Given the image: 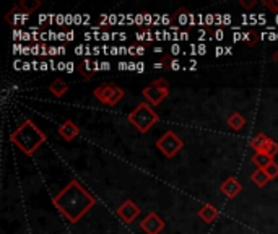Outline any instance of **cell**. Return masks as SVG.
<instances>
[{
	"mask_svg": "<svg viewBox=\"0 0 278 234\" xmlns=\"http://www.w3.org/2000/svg\"><path fill=\"white\" fill-rule=\"evenodd\" d=\"M54 206L68 223H78L91 208L96 205L94 198L78 180H70L54 197Z\"/></svg>",
	"mask_w": 278,
	"mask_h": 234,
	"instance_id": "obj_1",
	"label": "cell"
},
{
	"mask_svg": "<svg viewBox=\"0 0 278 234\" xmlns=\"http://www.w3.org/2000/svg\"><path fill=\"white\" fill-rule=\"evenodd\" d=\"M10 142L21 150L26 156H33L39 146L47 142V135L42 128L30 119H24L23 122L10 134Z\"/></svg>",
	"mask_w": 278,
	"mask_h": 234,
	"instance_id": "obj_2",
	"label": "cell"
},
{
	"mask_svg": "<svg viewBox=\"0 0 278 234\" xmlns=\"http://www.w3.org/2000/svg\"><path fill=\"white\" fill-rule=\"evenodd\" d=\"M127 120L140 134H146L160 120V116H158V112L153 109L150 102H140V104H137V108L129 114Z\"/></svg>",
	"mask_w": 278,
	"mask_h": 234,
	"instance_id": "obj_3",
	"label": "cell"
},
{
	"mask_svg": "<svg viewBox=\"0 0 278 234\" xmlns=\"http://www.w3.org/2000/svg\"><path fill=\"white\" fill-rule=\"evenodd\" d=\"M142 94L151 106H160V104L169 96V83L166 78L153 80L148 86H145L142 90Z\"/></svg>",
	"mask_w": 278,
	"mask_h": 234,
	"instance_id": "obj_4",
	"label": "cell"
},
{
	"mask_svg": "<svg viewBox=\"0 0 278 234\" xmlns=\"http://www.w3.org/2000/svg\"><path fill=\"white\" fill-rule=\"evenodd\" d=\"M156 148L166 156V158H174V156L184 148V142H182V138L178 137V134H174L172 130H168V132H164L158 140H156Z\"/></svg>",
	"mask_w": 278,
	"mask_h": 234,
	"instance_id": "obj_5",
	"label": "cell"
},
{
	"mask_svg": "<svg viewBox=\"0 0 278 234\" xmlns=\"http://www.w3.org/2000/svg\"><path fill=\"white\" fill-rule=\"evenodd\" d=\"M140 206H138L134 200H124L122 203L119 205V208L116 210V215L119 216L120 220H122L125 224H132L137 218L138 215H140Z\"/></svg>",
	"mask_w": 278,
	"mask_h": 234,
	"instance_id": "obj_6",
	"label": "cell"
},
{
	"mask_svg": "<svg viewBox=\"0 0 278 234\" xmlns=\"http://www.w3.org/2000/svg\"><path fill=\"white\" fill-rule=\"evenodd\" d=\"M140 228L145 234H160L164 229V220L155 212H150L140 221Z\"/></svg>",
	"mask_w": 278,
	"mask_h": 234,
	"instance_id": "obj_7",
	"label": "cell"
},
{
	"mask_svg": "<svg viewBox=\"0 0 278 234\" xmlns=\"http://www.w3.org/2000/svg\"><path fill=\"white\" fill-rule=\"evenodd\" d=\"M77 68H78V73H80L85 80H91V78H94V75L101 70V64L96 62V60H91L90 57H85L78 62Z\"/></svg>",
	"mask_w": 278,
	"mask_h": 234,
	"instance_id": "obj_8",
	"label": "cell"
},
{
	"mask_svg": "<svg viewBox=\"0 0 278 234\" xmlns=\"http://www.w3.org/2000/svg\"><path fill=\"white\" fill-rule=\"evenodd\" d=\"M220 190H221V194H224L228 198H236L242 192V184L236 177L230 176L221 182Z\"/></svg>",
	"mask_w": 278,
	"mask_h": 234,
	"instance_id": "obj_9",
	"label": "cell"
},
{
	"mask_svg": "<svg viewBox=\"0 0 278 234\" xmlns=\"http://www.w3.org/2000/svg\"><path fill=\"white\" fill-rule=\"evenodd\" d=\"M57 134L62 137L65 142H72L78 135H80V127H78L73 120H65V122H62L59 125Z\"/></svg>",
	"mask_w": 278,
	"mask_h": 234,
	"instance_id": "obj_10",
	"label": "cell"
},
{
	"mask_svg": "<svg viewBox=\"0 0 278 234\" xmlns=\"http://www.w3.org/2000/svg\"><path fill=\"white\" fill-rule=\"evenodd\" d=\"M116 88H117V85H114V83H103V85L96 86V88L93 90V96L96 98L99 102L106 104V106H108V102L112 98V94H114Z\"/></svg>",
	"mask_w": 278,
	"mask_h": 234,
	"instance_id": "obj_11",
	"label": "cell"
},
{
	"mask_svg": "<svg viewBox=\"0 0 278 234\" xmlns=\"http://www.w3.org/2000/svg\"><path fill=\"white\" fill-rule=\"evenodd\" d=\"M198 218H200L202 221H205L207 224H210V223H213L216 218L220 216V212H218V208H216L215 205H212V203H205L200 210H198Z\"/></svg>",
	"mask_w": 278,
	"mask_h": 234,
	"instance_id": "obj_12",
	"label": "cell"
},
{
	"mask_svg": "<svg viewBox=\"0 0 278 234\" xmlns=\"http://www.w3.org/2000/svg\"><path fill=\"white\" fill-rule=\"evenodd\" d=\"M28 16H30V15L23 13V12H21V8H20L18 5H15V7L10 8V10H8V13L5 15V21H7L8 24L15 26V24H21V23H24L26 20H28Z\"/></svg>",
	"mask_w": 278,
	"mask_h": 234,
	"instance_id": "obj_13",
	"label": "cell"
},
{
	"mask_svg": "<svg viewBox=\"0 0 278 234\" xmlns=\"http://www.w3.org/2000/svg\"><path fill=\"white\" fill-rule=\"evenodd\" d=\"M135 38H137L138 44H151V42L155 41V33L151 31V28H148V26L140 24L138 26Z\"/></svg>",
	"mask_w": 278,
	"mask_h": 234,
	"instance_id": "obj_14",
	"label": "cell"
},
{
	"mask_svg": "<svg viewBox=\"0 0 278 234\" xmlns=\"http://www.w3.org/2000/svg\"><path fill=\"white\" fill-rule=\"evenodd\" d=\"M49 91H50L52 96L62 98L64 94H67V91H68V85L65 80H62V78H56V80L49 85Z\"/></svg>",
	"mask_w": 278,
	"mask_h": 234,
	"instance_id": "obj_15",
	"label": "cell"
},
{
	"mask_svg": "<svg viewBox=\"0 0 278 234\" xmlns=\"http://www.w3.org/2000/svg\"><path fill=\"white\" fill-rule=\"evenodd\" d=\"M226 124L234 132H239V130L246 125V117L241 114V112H233V114L226 119Z\"/></svg>",
	"mask_w": 278,
	"mask_h": 234,
	"instance_id": "obj_16",
	"label": "cell"
},
{
	"mask_svg": "<svg viewBox=\"0 0 278 234\" xmlns=\"http://www.w3.org/2000/svg\"><path fill=\"white\" fill-rule=\"evenodd\" d=\"M16 5L21 8L23 13L30 15V13H34L41 7V0H20Z\"/></svg>",
	"mask_w": 278,
	"mask_h": 234,
	"instance_id": "obj_17",
	"label": "cell"
},
{
	"mask_svg": "<svg viewBox=\"0 0 278 234\" xmlns=\"http://www.w3.org/2000/svg\"><path fill=\"white\" fill-rule=\"evenodd\" d=\"M250 180H252L259 189H264L268 184V180H270V179H268V176L265 174L264 169H256L252 174H250Z\"/></svg>",
	"mask_w": 278,
	"mask_h": 234,
	"instance_id": "obj_18",
	"label": "cell"
},
{
	"mask_svg": "<svg viewBox=\"0 0 278 234\" xmlns=\"http://www.w3.org/2000/svg\"><path fill=\"white\" fill-rule=\"evenodd\" d=\"M267 142H268V137L265 134H257L256 137L250 138V148H252L256 153H260Z\"/></svg>",
	"mask_w": 278,
	"mask_h": 234,
	"instance_id": "obj_19",
	"label": "cell"
},
{
	"mask_svg": "<svg viewBox=\"0 0 278 234\" xmlns=\"http://www.w3.org/2000/svg\"><path fill=\"white\" fill-rule=\"evenodd\" d=\"M273 161H275L273 158H270V156H267L264 153H256L252 156V163L257 166V169H265L268 164L273 163Z\"/></svg>",
	"mask_w": 278,
	"mask_h": 234,
	"instance_id": "obj_20",
	"label": "cell"
},
{
	"mask_svg": "<svg viewBox=\"0 0 278 234\" xmlns=\"http://www.w3.org/2000/svg\"><path fill=\"white\" fill-rule=\"evenodd\" d=\"M174 56L172 54H164L158 62L155 64V68H164V70H171V65L174 62Z\"/></svg>",
	"mask_w": 278,
	"mask_h": 234,
	"instance_id": "obj_21",
	"label": "cell"
},
{
	"mask_svg": "<svg viewBox=\"0 0 278 234\" xmlns=\"http://www.w3.org/2000/svg\"><path fill=\"white\" fill-rule=\"evenodd\" d=\"M260 153L270 156V158H275V156L278 154V143L275 140H272V138H268V142L265 143V146H264Z\"/></svg>",
	"mask_w": 278,
	"mask_h": 234,
	"instance_id": "obj_22",
	"label": "cell"
},
{
	"mask_svg": "<svg viewBox=\"0 0 278 234\" xmlns=\"http://www.w3.org/2000/svg\"><path fill=\"white\" fill-rule=\"evenodd\" d=\"M259 41H260V36L257 34V31H254V30H247V33L244 34V42H246V46H247V47H254Z\"/></svg>",
	"mask_w": 278,
	"mask_h": 234,
	"instance_id": "obj_23",
	"label": "cell"
},
{
	"mask_svg": "<svg viewBox=\"0 0 278 234\" xmlns=\"http://www.w3.org/2000/svg\"><path fill=\"white\" fill-rule=\"evenodd\" d=\"M124 94H125V91L120 88V86H117L116 88V91H114V94H112V98L109 99V102H108V106L109 108H114V106H117V104L120 102V99L124 98Z\"/></svg>",
	"mask_w": 278,
	"mask_h": 234,
	"instance_id": "obj_24",
	"label": "cell"
},
{
	"mask_svg": "<svg viewBox=\"0 0 278 234\" xmlns=\"http://www.w3.org/2000/svg\"><path fill=\"white\" fill-rule=\"evenodd\" d=\"M187 18H189V10H187V8H184V7H182V8H178V12L174 13V16H172V21H174V20H179V23L182 24V26H184L186 23H187Z\"/></svg>",
	"mask_w": 278,
	"mask_h": 234,
	"instance_id": "obj_25",
	"label": "cell"
},
{
	"mask_svg": "<svg viewBox=\"0 0 278 234\" xmlns=\"http://www.w3.org/2000/svg\"><path fill=\"white\" fill-rule=\"evenodd\" d=\"M264 171H265V174L268 176V179H270V180L272 179H276L278 177V163H275V161L270 163Z\"/></svg>",
	"mask_w": 278,
	"mask_h": 234,
	"instance_id": "obj_26",
	"label": "cell"
},
{
	"mask_svg": "<svg viewBox=\"0 0 278 234\" xmlns=\"http://www.w3.org/2000/svg\"><path fill=\"white\" fill-rule=\"evenodd\" d=\"M262 4H264L270 12L278 13V0H262Z\"/></svg>",
	"mask_w": 278,
	"mask_h": 234,
	"instance_id": "obj_27",
	"label": "cell"
},
{
	"mask_svg": "<svg viewBox=\"0 0 278 234\" xmlns=\"http://www.w3.org/2000/svg\"><path fill=\"white\" fill-rule=\"evenodd\" d=\"M208 34H210L212 39H215V41H223V38H224L223 30H210L208 28Z\"/></svg>",
	"mask_w": 278,
	"mask_h": 234,
	"instance_id": "obj_28",
	"label": "cell"
},
{
	"mask_svg": "<svg viewBox=\"0 0 278 234\" xmlns=\"http://www.w3.org/2000/svg\"><path fill=\"white\" fill-rule=\"evenodd\" d=\"M241 7L247 8V10H250V8H254L257 5V0H239Z\"/></svg>",
	"mask_w": 278,
	"mask_h": 234,
	"instance_id": "obj_29",
	"label": "cell"
},
{
	"mask_svg": "<svg viewBox=\"0 0 278 234\" xmlns=\"http://www.w3.org/2000/svg\"><path fill=\"white\" fill-rule=\"evenodd\" d=\"M127 50H129V52H127L129 56H137V42H134V44L130 46V47H129Z\"/></svg>",
	"mask_w": 278,
	"mask_h": 234,
	"instance_id": "obj_30",
	"label": "cell"
},
{
	"mask_svg": "<svg viewBox=\"0 0 278 234\" xmlns=\"http://www.w3.org/2000/svg\"><path fill=\"white\" fill-rule=\"evenodd\" d=\"M145 54V44H138L137 42V56H143Z\"/></svg>",
	"mask_w": 278,
	"mask_h": 234,
	"instance_id": "obj_31",
	"label": "cell"
},
{
	"mask_svg": "<svg viewBox=\"0 0 278 234\" xmlns=\"http://www.w3.org/2000/svg\"><path fill=\"white\" fill-rule=\"evenodd\" d=\"M59 54V47H54V46H50L49 47V56H52V57H54V56H57Z\"/></svg>",
	"mask_w": 278,
	"mask_h": 234,
	"instance_id": "obj_32",
	"label": "cell"
},
{
	"mask_svg": "<svg viewBox=\"0 0 278 234\" xmlns=\"http://www.w3.org/2000/svg\"><path fill=\"white\" fill-rule=\"evenodd\" d=\"M109 68H111L109 62H101V70H109Z\"/></svg>",
	"mask_w": 278,
	"mask_h": 234,
	"instance_id": "obj_33",
	"label": "cell"
},
{
	"mask_svg": "<svg viewBox=\"0 0 278 234\" xmlns=\"http://www.w3.org/2000/svg\"><path fill=\"white\" fill-rule=\"evenodd\" d=\"M272 60H273L275 64H278V49H276V50L273 52V54H272Z\"/></svg>",
	"mask_w": 278,
	"mask_h": 234,
	"instance_id": "obj_34",
	"label": "cell"
},
{
	"mask_svg": "<svg viewBox=\"0 0 278 234\" xmlns=\"http://www.w3.org/2000/svg\"><path fill=\"white\" fill-rule=\"evenodd\" d=\"M73 36H75L73 31H68V33H67V41H72V39H73Z\"/></svg>",
	"mask_w": 278,
	"mask_h": 234,
	"instance_id": "obj_35",
	"label": "cell"
},
{
	"mask_svg": "<svg viewBox=\"0 0 278 234\" xmlns=\"http://www.w3.org/2000/svg\"><path fill=\"white\" fill-rule=\"evenodd\" d=\"M39 68H41V70H47L49 67H47V64H46V62H41V64H39Z\"/></svg>",
	"mask_w": 278,
	"mask_h": 234,
	"instance_id": "obj_36",
	"label": "cell"
},
{
	"mask_svg": "<svg viewBox=\"0 0 278 234\" xmlns=\"http://www.w3.org/2000/svg\"><path fill=\"white\" fill-rule=\"evenodd\" d=\"M67 70H68V72H73V64H72V62H68V64H67Z\"/></svg>",
	"mask_w": 278,
	"mask_h": 234,
	"instance_id": "obj_37",
	"label": "cell"
},
{
	"mask_svg": "<svg viewBox=\"0 0 278 234\" xmlns=\"http://www.w3.org/2000/svg\"><path fill=\"white\" fill-rule=\"evenodd\" d=\"M57 65H59V67H57V68H59V70H65V68H67L64 62H60V64H57Z\"/></svg>",
	"mask_w": 278,
	"mask_h": 234,
	"instance_id": "obj_38",
	"label": "cell"
},
{
	"mask_svg": "<svg viewBox=\"0 0 278 234\" xmlns=\"http://www.w3.org/2000/svg\"><path fill=\"white\" fill-rule=\"evenodd\" d=\"M57 23H59V24H62V23H64V16H62V15H59V16H57Z\"/></svg>",
	"mask_w": 278,
	"mask_h": 234,
	"instance_id": "obj_39",
	"label": "cell"
},
{
	"mask_svg": "<svg viewBox=\"0 0 278 234\" xmlns=\"http://www.w3.org/2000/svg\"><path fill=\"white\" fill-rule=\"evenodd\" d=\"M137 70H138V72H142V70H145V67H143V64H137Z\"/></svg>",
	"mask_w": 278,
	"mask_h": 234,
	"instance_id": "obj_40",
	"label": "cell"
},
{
	"mask_svg": "<svg viewBox=\"0 0 278 234\" xmlns=\"http://www.w3.org/2000/svg\"><path fill=\"white\" fill-rule=\"evenodd\" d=\"M189 38V34H187V31H184V33H181V39H187Z\"/></svg>",
	"mask_w": 278,
	"mask_h": 234,
	"instance_id": "obj_41",
	"label": "cell"
},
{
	"mask_svg": "<svg viewBox=\"0 0 278 234\" xmlns=\"http://www.w3.org/2000/svg\"><path fill=\"white\" fill-rule=\"evenodd\" d=\"M221 54H223V49L218 47V49H216V56H221Z\"/></svg>",
	"mask_w": 278,
	"mask_h": 234,
	"instance_id": "obj_42",
	"label": "cell"
}]
</instances>
